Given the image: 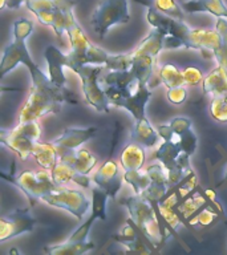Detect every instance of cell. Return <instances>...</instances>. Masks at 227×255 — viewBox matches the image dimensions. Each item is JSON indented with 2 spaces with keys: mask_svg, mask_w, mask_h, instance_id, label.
I'll return each mask as SVG.
<instances>
[{
  "mask_svg": "<svg viewBox=\"0 0 227 255\" xmlns=\"http://www.w3.org/2000/svg\"><path fill=\"white\" fill-rule=\"evenodd\" d=\"M169 125L178 134H182L186 130L191 129V121L189 119H186V117H175V119L171 120Z\"/></svg>",
  "mask_w": 227,
  "mask_h": 255,
  "instance_id": "cell-39",
  "label": "cell"
},
{
  "mask_svg": "<svg viewBox=\"0 0 227 255\" xmlns=\"http://www.w3.org/2000/svg\"><path fill=\"white\" fill-rule=\"evenodd\" d=\"M75 93L65 85L53 83L49 76L32 81L31 93L19 115V123L39 120L47 113H59L64 104L79 105Z\"/></svg>",
  "mask_w": 227,
  "mask_h": 255,
  "instance_id": "cell-4",
  "label": "cell"
},
{
  "mask_svg": "<svg viewBox=\"0 0 227 255\" xmlns=\"http://www.w3.org/2000/svg\"><path fill=\"white\" fill-rule=\"evenodd\" d=\"M1 177L7 179L8 182L13 183L15 186L19 187L20 190L27 195L31 205H33L36 201H40L43 195L48 194L49 191L59 187V185L52 178L51 171L47 169L39 171L25 170L16 177H12V175L8 177L7 174L1 173Z\"/></svg>",
  "mask_w": 227,
  "mask_h": 255,
  "instance_id": "cell-11",
  "label": "cell"
},
{
  "mask_svg": "<svg viewBox=\"0 0 227 255\" xmlns=\"http://www.w3.org/2000/svg\"><path fill=\"white\" fill-rule=\"evenodd\" d=\"M146 170L149 175H150L151 182L149 189L142 194V197L149 199L153 205H158L166 197L169 190L171 189L169 177H167V171L163 167L162 163L150 165Z\"/></svg>",
  "mask_w": 227,
  "mask_h": 255,
  "instance_id": "cell-17",
  "label": "cell"
},
{
  "mask_svg": "<svg viewBox=\"0 0 227 255\" xmlns=\"http://www.w3.org/2000/svg\"><path fill=\"white\" fill-rule=\"evenodd\" d=\"M183 77H185V83L186 85H199L201 83H203V75L202 71L199 68L194 67V65H190V67H186L183 69Z\"/></svg>",
  "mask_w": 227,
  "mask_h": 255,
  "instance_id": "cell-37",
  "label": "cell"
},
{
  "mask_svg": "<svg viewBox=\"0 0 227 255\" xmlns=\"http://www.w3.org/2000/svg\"><path fill=\"white\" fill-rule=\"evenodd\" d=\"M210 115L219 123H227V93L211 99Z\"/></svg>",
  "mask_w": 227,
  "mask_h": 255,
  "instance_id": "cell-33",
  "label": "cell"
},
{
  "mask_svg": "<svg viewBox=\"0 0 227 255\" xmlns=\"http://www.w3.org/2000/svg\"><path fill=\"white\" fill-rule=\"evenodd\" d=\"M96 219H100L99 215L92 211L91 217H89V218H88L87 221H85V222H84L79 229H77V230L72 233L71 237L68 238V242H72V243L87 242L88 235H89V230H91L92 225H93V222H95Z\"/></svg>",
  "mask_w": 227,
  "mask_h": 255,
  "instance_id": "cell-34",
  "label": "cell"
},
{
  "mask_svg": "<svg viewBox=\"0 0 227 255\" xmlns=\"http://www.w3.org/2000/svg\"><path fill=\"white\" fill-rule=\"evenodd\" d=\"M166 97L171 104H174V105H181V104L185 103L187 99L186 88L185 87L170 88V89H167Z\"/></svg>",
  "mask_w": 227,
  "mask_h": 255,
  "instance_id": "cell-38",
  "label": "cell"
},
{
  "mask_svg": "<svg viewBox=\"0 0 227 255\" xmlns=\"http://www.w3.org/2000/svg\"><path fill=\"white\" fill-rule=\"evenodd\" d=\"M206 201L207 199L205 198L202 194H198V193H197V194H194L193 197H190V198L185 199L182 203L177 205V206L174 207V210L177 211V213H181L185 218L189 219L193 217V214H195L197 211L201 210V209L206 205Z\"/></svg>",
  "mask_w": 227,
  "mask_h": 255,
  "instance_id": "cell-31",
  "label": "cell"
},
{
  "mask_svg": "<svg viewBox=\"0 0 227 255\" xmlns=\"http://www.w3.org/2000/svg\"><path fill=\"white\" fill-rule=\"evenodd\" d=\"M59 159L71 165L72 167H75L76 170L80 171V173L88 175L97 163V158L92 154L91 151L87 150V149H80V147L73 149V150L60 151Z\"/></svg>",
  "mask_w": 227,
  "mask_h": 255,
  "instance_id": "cell-19",
  "label": "cell"
},
{
  "mask_svg": "<svg viewBox=\"0 0 227 255\" xmlns=\"http://www.w3.org/2000/svg\"><path fill=\"white\" fill-rule=\"evenodd\" d=\"M104 65H93L87 64L81 65L76 69V73L79 75L81 84H83V92L87 103L93 107L96 111L109 113V101H108L107 93L104 88L100 87L99 79L104 71Z\"/></svg>",
  "mask_w": 227,
  "mask_h": 255,
  "instance_id": "cell-13",
  "label": "cell"
},
{
  "mask_svg": "<svg viewBox=\"0 0 227 255\" xmlns=\"http://www.w3.org/2000/svg\"><path fill=\"white\" fill-rule=\"evenodd\" d=\"M203 93L211 97L227 93V68L217 67L203 79Z\"/></svg>",
  "mask_w": 227,
  "mask_h": 255,
  "instance_id": "cell-23",
  "label": "cell"
},
{
  "mask_svg": "<svg viewBox=\"0 0 227 255\" xmlns=\"http://www.w3.org/2000/svg\"><path fill=\"white\" fill-rule=\"evenodd\" d=\"M96 133H97V128L96 127L83 128V129L68 128L63 131V134L53 139L52 143L57 149V153L64 150H73V149H79L83 143L93 138V135Z\"/></svg>",
  "mask_w": 227,
  "mask_h": 255,
  "instance_id": "cell-18",
  "label": "cell"
},
{
  "mask_svg": "<svg viewBox=\"0 0 227 255\" xmlns=\"http://www.w3.org/2000/svg\"><path fill=\"white\" fill-rule=\"evenodd\" d=\"M101 83L105 85L104 91L111 105L129 111L134 120L145 117V107L150 99L151 91H149L147 84L137 79L130 69H111L101 77Z\"/></svg>",
  "mask_w": 227,
  "mask_h": 255,
  "instance_id": "cell-3",
  "label": "cell"
},
{
  "mask_svg": "<svg viewBox=\"0 0 227 255\" xmlns=\"http://www.w3.org/2000/svg\"><path fill=\"white\" fill-rule=\"evenodd\" d=\"M159 80L167 89L186 85L183 72L174 64H163L159 69Z\"/></svg>",
  "mask_w": 227,
  "mask_h": 255,
  "instance_id": "cell-29",
  "label": "cell"
},
{
  "mask_svg": "<svg viewBox=\"0 0 227 255\" xmlns=\"http://www.w3.org/2000/svg\"><path fill=\"white\" fill-rule=\"evenodd\" d=\"M123 181L127 182L133 187L135 194L142 195L145 191L149 189L151 182V178L147 170H131V171H125L123 174Z\"/></svg>",
  "mask_w": 227,
  "mask_h": 255,
  "instance_id": "cell-30",
  "label": "cell"
},
{
  "mask_svg": "<svg viewBox=\"0 0 227 255\" xmlns=\"http://www.w3.org/2000/svg\"><path fill=\"white\" fill-rule=\"evenodd\" d=\"M27 0H1V4H0V8H9V9H17V8L21 7V4H24Z\"/></svg>",
  "mask_w": 227,
  "mask_h": 255,
  "instance_id": "cell-40",
  "label": "cell"
},
{
  "mask_svg": "<svg viewBox=\"0 0 227 255\" xmlns=\"http://www.w3.org/2000/svg\"><path fill=\"white\" fill-rule=\"evenodd\" d=\"M96 245L93 242H80V243H72L65 242L63 245H57V246H49L45 249V253L51 255H81L84 253L93 250Z\"/></svg>",
  "mask_w": 227,
  "mask_h": 255,
  "instance_id": "cell-27",
  "label": "cell"
},
{
  "mask_svg": "<svg viewBox=\"0 0 227 255\" xmlns=\"http://www.w3.org/2000/svg\"><path fill=\"white\" fill-rule=\"evenodd\" d=\"M145 158H146L145 146L133 141V142L127 143L122 149L121 154H119V163H121L123 171L139 170V169H142Z\"/></svg>",
  "mask_w": 227,
  "mask_h": 255,
  "instance_id": "cell-21",
  "label": "cell"
},
{
  "mask_svg": "<svg viewBox=\"0 0 227 255\" xmlns=\"http://www.w3.org/2000/svg\"><path fill=\"white\" fill-rule=\"evenodd\" d=\"M130 135L133 141L141 143L145 147L155 146L158 143L159 137H161L158 130H155L146 117H143L141 120H135L133 129L130 131Z\"/></svg>",
  "mask_w": 227,
  "mask_h": 255,
  "instance_id": "cell-22",
  "label": "cell"
},
{
  "mask_svg": "<svg viewBox=\"0 0 227 255\" xmlns=\"http://www.w3.org/2000/svg\"><path fill=\"white\" fill-rule=\"evenodd\" d=\"M154 157L166 169L171 189L181 185L185 179L193 174V169L190 165L191 155L187 154L177 143L163 141L155 150Z\"/></svg>",
  "mask_w": 227,
  "mask_h": 255,
  "instance_id": "cell-9",
  "label": "cell"
},
{
  "mask_svg": "<svg viewBox=\"0 0 227 255\" xmlns=\"http://www.w3.org/2000/svg\"><path fill=\"white\" fill-rule=\"evenodd\" d=\"M41 129L37 120L19 123L13 129H0V142L15 151L20 159L27 161L32 155L35 143L40 141Z\"/></svg>",
  "mask_w": 227,
  "mask_h": 255,
  "instance_id": "cell-10",
  "label": "cell"
},
{
  "mask_svg": "<svg viewBox=\"0 0 227 255\" xmlns=\"http://www.w3.org/2000/svg\"><path fill=\"white\" fill-rule=\"evenodd\" d=\"M182 9L190 13L209 12L217 17L227 19V7L226 4L223 3V0H190L182 4Z\"/></svg>",
  "mask_w": 227,
  "mask_h": 255,
  "instance_id": "cell-24",
  "label": "cell"
},
{
  "mask_svg": "<svg viewBox=\"0 0 227 255\" xmlns=\"http://www.w3.org/2000/svg\"><path fill=\"white\" fill-rule=\"evenodd\" d=\"M122 205L127 207L130 219L135 223V226L138 227V230L145 235V238L153 246H161L165 239V234L159 225L154 205L149 199L138 194L123 199Z\"/></svg>",
  "mask_w": 227,
  "mask_h": 255,
  "instance_id": "cell-7",
  "label": "cell"
},
{
  "mask_svg": "<svg viewBox=\"0 0 227 255\" xmlns=\"http://www.w3.org/2000/svg\"><path fill=\"white\" fill-rule=\"evenodd\" d=\"M215 219H218V211L213 210L210 206H205L202 207V210L199 211V213H195L194 217H191L189 218L191 225H199V226H207V225H210L215 221Z\"/></svg>",
  "mask_w": 227,
  "mask_h": 255,
  "instance_id": "cell-35",
  "label": "cell"
},
{
  "mask_svg": "<svg viewBox=\"0 0 227 255\" xmlns=\"http://www.w3.org/2000/svg\"><path fill=\"white\" fill-rule=\"evenodd\" d=\"M77 0H27L25 5L40 23L53 28L57 39H61L64 32L67 33L76 21L73 7Z\"/></svg>",
  "mask_w": 227,
  "mask_h": 255,
  "instance_id": "cell-6",
  "label": "cell"
},
{
  "mask_svg": "<svg viewBox=\"0 0 227 255\" xmlns=\"http://www.w3.org/2000/svg\"><path fill=\"white\" fill-rule=\"evenodd\" d=\"M179 145L187 154H194L195 149H197V135L193 131V129H189L181 134V143Z\"/></svg>",
  "mask_w": 227,
  "mask_h": 255,
  "instance_id": "cell-36",
  "label": "cell"
},
{
  "mask_svg": "<svg viewBox=\"0 0 227 255\" xmlns=\"http://www.w3.org/2000/svg\"><path fill=\"white\" fill-rule=\"evenodd\" d=\"M147 21L153 28H159L167 33L165 48H190L211 52L219 67L227 68V19L218 17L215 29L190 28L183 20L167 16L162 12L147 8Z\"/></svg>",
  "mask_w": 227,
  "mask_h": 255,
  "instance_id": "cell-2",
  "label": "cell"
},
{
  "mask_svg": "<svg viewBox=\"0 0 227 255\" xmlns=\"http://www.w3.org/2000/svg\"><path fill=\"white\" fill-rule=\"evenodd\" d=\"M109 197L107 191L101 187L92 189V211L99 215L100 219H107V199Z\"/></svg>",
  "mask_w": 227,
  "mask_h": 255,
  "instance_id": "cell-32",
  "label": "cell"
},
{
  "mask_svg": "<svg viewBox=\"0 0 227 255\" xmlns=\"http://www.w3.org/2000/svg\"><path fill=\"white\" fill-rule=\"evenodd\" d=\"M71 41V51L67 55L57 49L55 45H48L45 49V60L48 63L49 77L53 83L65 85V76L63 68H69L75 72L81 65L93 64L104 65L112 71H126L131 68V55H111L100 47L92 44L83 28L79 24L67 32Z\"/></svg>",
  "mask_w": 227,
  "mask_h": 255,
  "instance_id": "cell-1",
  "label": "cell"
},
{
  "mask_svg": "<svg viewBox=\"0 0 227 255\" xmlns=\"http://www.w3.org/2000/svg\"><path fill=\"white\" fill-rule=\"evenodd\" d=\"M114 239L121 245L127 247L129 251H138V253H149L147 249L143 247V245L139 242V239L137 238L135 230L131 226V219H129L126 225L121 229V233L118 235H115Z\"/></svg>",
  "mask_w": 227,
  "mask_h": 255,
  "instance_id": "cell-28",
  "label": "cell"
},
{
  "mask_svg": "<svg viewBox=\"0 0 227 255\" xmlns=\"http://www.w3.org/2000/svg\"><path fill=\"white\" fill-rule=\"evenodd\" d=\"M52 178L59 186H64V183L67 182H75L79 186L84 187V189H89L91 187V178L88 174H83L72 167L71 165L60 161L56 163L53 169L51 170Z\"/></svg>",
  "mask_w": 227,
  "mask_h": 255,
  "instance_id": "cell-20",
  "label": "cell"
},
{
  "mask_svg": "<svg viewBox=\"0 0 227 255\" xmlns=\"http://www.w3.org/2000/svg\"><path fill=\"white\" fill-rule=\"evenodd\" d=\"M40 201L53 207L69 211L79 221L84 218V215L87 214V211L92 206V202L83 191L64 186H59L55 190L49 191L48 194L43 195Z\"/></svg>",
  "mask_w": 227,
  "mask_h": 255,
  "instance_id": "cell-14",
  "label": "cell"
},
{
  "mask_svg": "<svg viewBox=\"0 0 227 255\" xmlns=\"http://www.w3.org/2000/svg\"><path fill=\"white\" fill-rule=\"evenodd\" d=\"M32 31H33V21L29 19L21 17L13 23V41L4 48L3 57L0 63V77H4L8 72L15 69L19 64H24L28 68L32 81L43 79L47 76L32 61L27 49L25 40L29 37Z\"/></svg>",
  "mask_w": 227,
  "mask_h": 255,
  "instance_id": "cell-5",
  "label": "cell"
},
{
  "mask_svg": "<svg viewBox=\"0 0 227 255\" xmlns=\"http://www.w3.org/2000/svg\"><path fill=\"white\" fill-rule=\"evenodd\" d=\"M167 33L159 28H153V31L141 41L138 48L131 52L130 71L138 80L146 83L153 75L155 57L165 48V39Z\"/></svg>",
  "mask_w": 227,
  "mask_h": 255,
  "instance_id": "cell-8",
  "label": "cell"
},
{
  "mask_svg": "<svg viewBox=\"0 0 227 255\" xmlns=\"http://www.w3.org/2000/svg\"><path fill=\"white\" fill-rule=\"evenodd\" d=\"M123 175L121 174L118 165L113 159H108L99 167L93 175V182L107 191L111 198L114 199L122 186Z\"/></svg>",
  "mask_w": 227,
  "mask_h": 255,
  "instance_id": "cell-16",
  "label": "cell"
},
{
  "mask_svg": "<svg viewBox=\"0 0 227 255\" xmlns=\"http://www.w3.org/2000/svg\"><path fill=\"white\" fill-rule=\"evenodd\" d=\"M135 3L142 4L147 8H153L157 11L162 12L165 15L171 16L174 19L183 20L185 15L175 0H134Z\"/></svg>",
  "mask_w": 227,
  "mask_h": 255,
  "instance_id": "cell-26",
  "label": "cell"
},
{
  "mask_svg": "<svg viewBox=\"0 0 227 255\" xmlns=\"http://www.w3.org/2000/svg\"><path fill=\"white\" fill-rule=\"evenodd\" d=\"M130 20L127 11V0H101L91 16V25L104 39L108 29L117 24H125Z\"/></svg>",
  "mask_w": 227,
  "mask_h": 255,
  "instance_id": "cell-12",
  "label": "cell"
},
{
  "mask_svg": "<svg viewBox=\"0 0 227 255\" xmlns=\"http://www.w3.org/2000/svg\"><path fill=\"white\" fill-rule=\"evenodd\" d=\"M32 157L37 161L40 166L47 170H52L56 163L59 162V153L52 142L43 143L37 141L32 151Z\"/></svg>",
  "mask_w": 227,
  "mask_h": 255,
  "instance_id": "cell-25",
  "label": "cell"
},
{
  "mask_svg": "<svg viewBox=\"0 0 227 255\" xmlns=\"http://www.w3.org/2000/svg\"><path fill=\"white\" fill-rule=\"evenodd\" d=\"M36 219L32 217L28 207L16 209L0 218V242L16 238L25 233H31L36 226Z\"/></svg>",
  "mask_w": 227,
  "mask_h": 255,
  "instance_id": "cell-15",
  "label": "cell"
}]
</instances>
